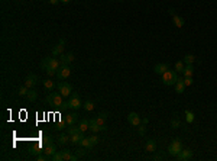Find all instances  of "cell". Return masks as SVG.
Instances as JSON below:
<instances>
[{"label":"cell","mask_w":217,"mask_h":161,"mask_svg":"<svg viewBox=\"0 0 217 161\" xmlns=\"http://www.w3.org/2000/svg\"><path fill=\"white\" fill-rule=\"evenodd\" d=\"M81 107V100H80V96L77 93L71 94V97H70V100L65 102V106L64 109H74V110H77Z\"/></svg>","instance_id":"4"},{"label":"cell","mask_w":217,"mask_h":161,"mask_svg":"<svg viewBox=\"0 0 217 161\" xmlns=\"http://www.w3.org/2000/svg\"><path fill=\"white\" fill-rule=\"evenodd\" d=\"M41 67L42 68H51V70H55V71H58V68L61 67V62L59 60H57L55 57H45L42 62H41Z\"/></svg>","instance_id":"2"},{"label":"cell","mask_w":217,"mask_h":161,"mask_svg":"<svg viewBox=\"0 0 217 161\" xmlns=\"http://www.w3.org/2000/svg\"><path fill=\"white\" fill-rule=\"evenodd\" d=\"M64 96L59 93H51L48 97H46V103L48 105H51V106L54 107H58V109H64V106H65V102H64V99H62Z\"/></svg>","instance_id":"1"},{"label":"cell","mask_w":217,"mask_h":161,"mask_svg":"<svg viewBox=\"0 0 217 161\" xmlns=\"http://www.w3.org/2000/svg\"><path fill=\"white\" fill-rule=\"evenodd\" d=\"M181 151H182V144H181L179 139H174V141L169 144V147H168V153L171 155H174V157H177Z\"/></svg>","instance_id":"5"},{"label":"cell","mask_w":217,"mask_h":161,"mask_svg":"<svg viewBox=\"0 0 217 161\" xmlns=\"http://www.w3.org/2000/svg\"><path fill=\"white\" fill-rule=\"evenodd\" d=\"M168 70H169V65H168L166 62H159V64H156V65L153 67L155 74H159V75H162V74H164L165 71H168Z\"/></svg>","instance_id":"12"},{"label":"cell","mask_w":217,"mask_h":161,"mask_svg":"<svg viewBox=\"0 0 217 161\" xmlns=\"http://www.w3.org/2000/svg\"><path fill=\"white\" fill-rule=\"evenodd\" d=\"M70 74H71L70 65H61V67L58 68V71H57V79H58V80H67V79L70 77Z\"/></svg>","instance_id":"7"},{"label":"cell","mask_w":217,"mask_h":161,"mask_svg":"<svg viewBox=\"0 0 217 161\" xmlns=\"http://www.w3.org/2000/svg\"><path fill=\"white\" fill-rule=\"evenodd\" d=\"M127 122L130 123L132 126L138 128L139 125L142 123V119L139 118V115H138V113H135V112H132V113H129V115H127Z\"/></svg>","instance_id":"8"},{"label":"cell","mask_w":217,"mask_h":161,"mask_svg":"<svg viewBox=\"0 0 217 161\" xmlns=\"http://www.w3.org/2000/svg\"><path fill=\"white\" fill-rule=\"evenodd\" d=\"M59 2H61V3H64V5H67V3H70L71 0H59Z\"/></svg>","instance_id":"46"},{"label":"cell","mask_w":217,"mask_h":161,"mask_svg":"<svg viewBox=\"0 0 217 161\" xmlns=\"http://www.w3.org/2000/svg\"><path fill=\"white\" fill-rule=\"evenodd\" d=\"M84 109H86L87 112H91L93 109H94V103H93V102H86V103H84Z\"/></svg>","instance_id":"33"},{"label":"cell","mask_w":217,"mask_h":161,"mask_svg":"<svg viewBox=\"0 0 217 161\" xmlns=\"http://www.w3.org/2000/svg\"><path fill=\"white\" fill-rule=\"evenodd\" d=\"M94 122H96L99 126H101V129H103V131H106V129H107V126H106V118H104V116L99 115L97 118H94Z\"/></svg>","instance_id":"20"},{"label":"cell","mask_w":217,"mask_h":161,"mask_svg":"<svg viewBox=\"0 0 217 161\" xmlns=\"http://www.w3.org/2000/svg\"><path fill=\"white\" fill-rule=\"evenodd\" d=\"M184 68H185V62H184V61H177V62H175V71H177V73L182 74Z\"/></svg>","instance_id":"29"},{"label":"cell","mask_w":217,"mask_h":161,"mask_svg":"<svg viewBox=\"0 0 217 161\" xmlns=\"http://www.w3.org/2000/svg\"><path fill=\"white\" fill-rule=\"evenodd\" d=\"M168 12H169V15H171V16H174V15H175V12H174V9H169Z\"/></svg>","instance_id":"47"},{"label":"cell","mask_w":217,"mask_h":161,"mask_svg":"<svg viewBox=\"0 0 217 161\" xmlns=\"http://www.w3.org/2000/svg\"><path fill=\"white\" fill-rule=\"evenodd\" d=\"M78 128L83 131V132H86L87 129H90V121H87V119H81L78 123Z\"/></svg>","instance_id":"26"},{"label":"cell","mask_w":217,"mask_h":161,"mask_svg":"<svg viewBox=\"0 0 217 161\" xmlns=\"http://www.w3.org/2000/svg\"><path fill=\"white\" fill-rule=\"evenodd\" d=\"M83 138H84V132H80V134H75V135H71V144L74 145H80L81 141H83Z\"/></svg>","instance_id":"19"},{"label":"cell","mask_w":217,"mask_h":161,"mask_svg":"<svg viewBox=\"0 0 217 161\" xmlns=\"http://www.w3.org/2000/svg\"><path fill=\"white\" fill-rule=\"evenodd\" d=\"M171 128H174V129H175V128H179V121H178L177 118H174L171 121Z\"/></svg>","instance_id":"39"},{"label":"cell","mask_w":217,"mask_h":161,"mask_svg":"<svg viewBox=\"0 0 217 161\" xmlns=\"http://www.w3.org/2000/svg\"><path fill=\"white\" fill-rule=\"evenodd\" d=\"M46 74H48V75H55L57 71H55V70H51V68H46Z\"/></svg>","instance_id":"43"},{"label":"cell","mask_w":217,"mask_h":161,"mask_svg":"<svg viewBox=\"0 0 217 161\" xmlns=\"http://www.w3.org/2000/svg\"><path fill=\"white\" fill-rule=\"evenodd\" d=\"M192 151H191L190 148H185V149H182L179 154L177 155V160L178 161H187V160H191L192 158Z\"/></svg>","instance_id":"9"},{"label":"cell","mask_w":217,"mask_h":161,"mask_svg":"<svg viewBox=\"0 0 217 161\" xmlns=\"http://www.w3.org/2000/svg\"><path fill=\"white\" fill-rule=\"evenodd\" d=\"M145 132H146V126H145V123H140L138 126V134L140 135V136H143Z\"/></svg>","instance_id":"36"},{"label":"cell","mask_w":217,"mask_h":161,"mask_svg":"<svg viewBox=\"0 0 217 161\" xmlns=\"http://www.w3.org/2000/svg\"><path fill=\"white\" fill-rule=\"evenodd\" d=\"M64 47H65V41L61 39L58 45H55V47L52 48V57H58V55H61L62 51H64Z\"/></svg>","instance_id":"13"},{"label":"cell","mask_w":217,"mask_h":161,"mask_svg":"<svg viewBox=\"0 0 217 161\" xmlns=\"http://www.w3.org/2000/svg\"><path fill=\"white\" fill-rule=\"evenodd\" d=\"M26 97H28V100L29 102H35L36 99H38V93H36V90H35V89H29Z\"/></svg>","instance_id":"23"},{"label":"cell","mask_w":217,"mask_h":161,"mask_svg":"<svg viewBox=\"0 0 217 161\" xmlns=\"http://www.w3.org/2000/svg\"><path fill=\"white\" fill-rule=\"evenodd\" d=\"M44 87H45L48 92H52L54 89H55V83H54L51 79H46V80H44Z\"/></svg>","instance_id":"25"},{"label":"cell","mask_w":217,"mask_h":161,"mask_svg":"<svg viewBox=\"0 0 217 161\" xmlns=\"http://www.w3.org/2000/svg\"><path fill=\"white\" fill-rule=\"evenodd\" d=\"M36 160H38V161H46V160H49V157H48L46 154H44V155H38V157H36Z\"/></svg>","instance_id":"41"},{"label":"cell","mask_w":217,"mask_h":161,"mask_svg":"<svg viewBox=\"0 0 217 161\" xmlns=\"http://www.w3.org/2000/svg\"><path fill=\"white\" fill-rule=\"evenodd\" d=\"M172 23L177 28H182L184 26V19H182L181 16H178V15H174V16H172Z\"/></svg>","instance_id":"21"},{"label":"cell","mask_w":217,"mask_h":161,"mask_svg":"<svg viewBox=\"0 0 217 161\" xmlns=\"http://www.w3.org/2000/svg\"><path fill=\"white\" fill-rule=\"evenodd\" d=\"M80 147H84V148H87V149H91L93 148V145H91V142H90V136L88 138H83V141H81V144H80Z\"/></svg>","instance_id":"27"},{"label":"cell","mask_w":217,"mask_h":161,"mask_svg":"<svg viewBox=\"0 0 217 161\" xmlns=\"http://www.w3.org/2000/svg\"><path fill=\"white\" fill-rule=\"evenodd\" d=\"M77 119H78V115L77 113H70L65 116L64 122H65V125H68V126H72V125L77 122Z\"/></svg>","instance_id":"18"},{"label":"cell","mask_w":217,"mask_h":161,"mask_svg":"<svg viewBox=\"0 0 217 161\" xmlns=\"http://www.w3.org/2000/svg\"><path fill=\"white\" fill-rule=\"evenodd\" d=\"M57 89H58V92L64 97H67V96H70L72 92V86L70 84V83H67V81H62V83H58V86H57Z\"/></svg>","instance_id":"6"},{"label":"cell","mask_w":217,"mask_h":161,"mask_svg":"<svg viewBox=\"0 0 217 161\" xmlns=\"http://www.w3.org/2000/svg\"><path fill=\"white\" fill-rule=\"evenodd\" d=\"M61 153H62V161H77L80 158L78 155H72L71 151L68 149H62Z\"/></svg>","instance_id":"14"},{"label":"cell","mask_w":217,"mask_h":161,"mask_svg":"<svg viewBox=\"0 0 217 161\" xmlns=\"http://www.w3.org/2000/svg\"><path fill=\"white\" fill-rule=\"evenodd\" d=\"M178 80V75L175 70H168L162 74V83L165 86H175V83Z\"/></svg>","instance_id":"3"},{"label":"cell","mask_w":217,"mask_h":161,"mask_svg":"<svg viewBox=\"0 0 217 161\" xmlns=\"http://www.w3.org/2000/svg\"><path fill=\"white\" fill-rule=\"evenodd\" d=\"M145 151L146 153H155L156 151V141L155 139H148L145 144Z\"/></svg>","instance_id":"16"},{"label":"cell","mask_w":217,"mask_h":161,"mask_svg":"<svg viewBox=\"0 0 217 161\" xmlns=\"http://www.w3.org/2000/svg\"><path fill=\"white\" fill-rule=\"evenodd\" d=\"M38 77H36V74H28L26 79H25V86H26L28 89H33L35 86H36V83H38Z\"/></svg>","instance_id":"10"},{"label":"cell","mask_w":217,"mask_h":161,"mask_svg":"<svg viewBox=\"0 0 217 161\" xmlns=\"http://www.w3.org/2000/svg\"><path fill=\"white\" fill-rule=\"evenodd\" d=\"M90 131H91L93 134H97V132L103 131V129H101V126H99V125L94 122V119H90Z\"/></svg>","instance_id":"24"},{"label":"cell","mask_w":217,"mask_h":161,"mask_svg":"<svg viewBox=\"0 0 217 161\" xmlns=\"http://www.w3.org/2000/svg\"><path fill=\"white\" fill-rule=\"evenodd\" d=\"M90 142H91L93 147L97 145V144H99V136H97V135H91V136H90Z\"/></svg>","instance_id":"38"},{"label":"cell","mask_w":217,"mask_h":161,"mask_svg":"<svg viewBox=\"0 0 217 161\" xmlns=\"http://www.w3.org/2000/svg\"><path fill=\"white\" fill-rule=\"evenodd\" d=\"M48 2H49L51 5H58L59 3V0H48Z\"/></svg>","instance_id":"44"},{"label":"cell","mask_w":217,"mask_h":161,"mask_svg":"<svg viewBox=\"0 0 217 161\" xmlns=\"http://www.w3.org/2000/svg\"><path fill=\"white\" fill-rule=\"evenodd\" d=\"M68 136H70L68 134H62V135H59V138H58V144H59V145H65L67 142H68L70 139H71V138H68Z\"/></svg>","instance_id":"28"},{"label":"cell","mask_w":217,"mask_h":161,"mask_svg":"<svg viewBox=\"0 0 217 161\" xmlns=\"http://www.w3.org/2000/svg\"><path fill=\"white\" fill-rule=\"evenodd\" d=\"M182 61H184L185 64H194V61H196V57H194L192 54H187L184 58H182Z\"/></svg>","instance_id":"30"},{"label":"cell","mask_w":217,"mask_h":161,"mask_svg":"<svg viewBox=\"0 0 217 161\" xmlns=\"http://www.w3.org/2000/svg\"><path fill=\"white\" fill-rule=\"evenodd\" d=\"M148 122H149L148 118H143V119H142V123H145V125H148Z\"/></svg>","instance_id":"45"},{"label":"cell","mask_w":217,"mask_h":161,"mask_svg":"<svg viewBox=\"0 0 217 161\" xmlns=\"http://www.w3.org/2000/svg\"><path fill=\"white\" fill-rule=\"evenodd\" d=\"M192 77H184V83H185V86H191L192 84Z\"/></svg>","instance_id":"40"},{"label":"cell","mask_w":217,"mask_h":161,"mask_svg":"<svg viewBox=\"0 0 217 161\" xmlns=\"http://www.w3.org/2000/svg\"><path fill=\"white\" fill-rule=\"evenodd\" d=\"M28 92H29V89H28L26 86H20L19 90H18V93H19L20 96H26Z\"/></svg>","instance_id":"34"},{"label":"cell","mask_w":217,"mask_h":161,"mask_svg":"<svg viewBox=\"0 0 217 161\" xmlns=\"http://www.w3.org/2000/svg\"><path fill=\"white\" fill-rule=\"evenodd\" d=\"M80 132H83V131H81L80 128H74V125L67 129V134L70 135V136H71V135H75V134H80Z\"/></svg>","instance_id":"31"},{"label":"cell","mask_w":217,"mask_h":161,"mask_svg":"<svg viewBox=\"0 0 217 161\" xmlns=\"http://www.w3.org/2000/svg\"><path fill=\"white\" fill-rule=\"evenodd\" d=\"M185 121L188 123H192L194 122V113L191 110H185Z\"/></svg>","instance_id":"32"},{"label":"cell","mask_w":217,"mask_h":161,"mask_svg":"<svg viewBox=\"0 0 217 161\" xmlns=\"http://www.w3.org/2000/svg\"><path fill=\"white\" fill-rule=\"evenodd\" d=\"M72 61H74V54H72V52L61 54V58H59V62H61V65H70Z\"/></svg>","instance_id":"11"},{"label":"cell","mask_w":217,"mask_h":161,"mask_svg":"<svg viewBox=\"0 0 217 161\" xmlns=\"http://www.w3.org/2000/svg\"><path fill=\"white\" fill-rule=\"evenodd\" d=\"M52 138H51V136H44V139H42V142H41V145H44V147H45V145H48V144H52Z\"/></svg>","instance_id":"37"},{"label":"cell","mask_w":217,"mask_h":161,"mask_svg":"<svg viewBox=\"0 0 217 161\" xmlns=\"http://www.w3.org/2000/svg\"><path fill=\"white\" fill-rule=\"evenodd\" d=\"M55 153H57V147H55V144H54V142L52 144H48V145L44 147V154H46L49 158H51Z\"/></svg>","instance_id":"15"},{"label":"cell","mask_w":217,"mask_h":161,"mask_svg":"<svg viewBox=\"0 0 217 161\" xmlns=\"http://www.w3.org/2000/svg\"><path fill=\"white\" fill-rule=\"evenodd\" d=\"M185 83H184V79L181 77V79H178L177 80V83H175V92H177L178 94H182L184 93V90H185Z\"/></svg>","instance_id":"17"},{"label":"cell","mask_w":217,"mask_h":161,"mask_svg":"<svg viewBox=\"0 0 217 161\" xmlns=\"http://www.w3.org/2000/svg\"><path fill=\"white\" fill-rule=\"evenodd\" d=\"M116 2H123V0H116Z\"/></svg>","instance_id":"48"},{"label":"cell","mask_w":217,"mask_h":161,"mask_svg":"<svg viewBox=\"0 0 217 161\" xmlns=\"http://www.w3.org/2000/svg\"><path fill=\"white\" fill-rule=\"evenodd\" d=\"M51 158H52L54 161H62V153H61V151H57Z\"/></svg>","instance_id":"35"},{"label":"cell","mask_w":217,"mask_h":161,"mask_svg":"<svg viewBox=\"0 0 217 161\" xmlns=\"http://www.w3.org/2000/svg\"><path fill=\"white\" fill-rule=\"evenodd\" d=\"M86 149H87V148L81 147V148H80V149H78V151H77V155H78V157H83V155L86 154Z\"/></svg>","instance_id":"42"},{"label":"cell","mask_w":217,"mask_h":161,"mask_svg":"<svg viewBox=\"0 0 217 161\" xmlns=\"http://www.w3.org/2000/svg\"><path fill=\"white\" fill-rule=\"evenodd\" d=\"M194 74V68H192V64H185V68L182 71V75L184 77H192Z\"/></svg>","instance_id":"22"}]
</instances>
